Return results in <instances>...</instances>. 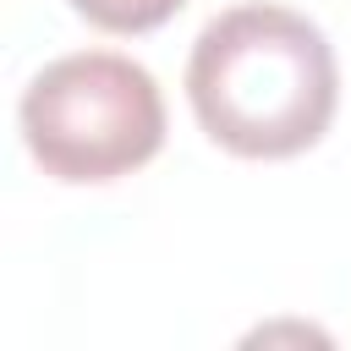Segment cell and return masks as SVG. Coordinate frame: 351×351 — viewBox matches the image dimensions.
<instances>
[{
  "instance_id": "6da1fadb",
  "label": "cell",
  "mask_w": 351,
  "mask_h": 351,
  "mask_svg": "<svg viewBox=\"0 0 351 351\" xmlns=\"http://www.w3.org/2000/svg\"><path fill=\"white\" fill-rule=\"evenodd\" d=\"M197 126L236 159L307 154L340 104V66L318 22L291 5L219 11L186 60Z\"/></svg>"
},
{
  "instance_id": "7a4b0ae2",
  "label": "cell",
  "mask_w": 351,
  "mask_h": 351,
  "mask_svg": "<svg viewBox=\"0 0 351 351\" xmlns=\"http://www.w3.org/2000/svg\"><path fill=\"white\" fill-rule=\"evenodd\" d=\"M22 143L44 176L66 186H99L143 170L165 148V99L148 66L115 49H82L49 60L22 104Z\"/></svg>"
},
{
  "instance_id": "3957f363",
  "label": "cell",
  "mask_w": 351,
  "mask_h": 351,
  "mask_svg": "<svg viewBox=\"0 0 351 351\" xmlns=\"http://www.w3.org/2000/svg\"><path fill=\"white\" fill-rule=\"evenodd\" d=\"M186 0H71L77 16H88L104 33H154L165 27Z\"/></svg>"
}]
</instances>
